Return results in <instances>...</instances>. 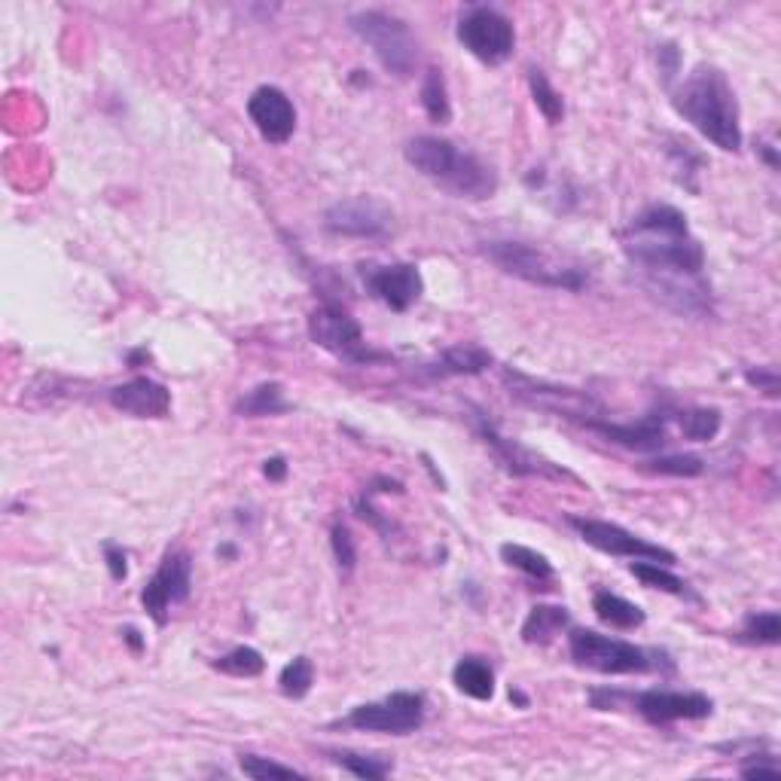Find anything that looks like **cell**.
<instances>
[{
	"instance_id": "7c38bea8",
	"label": "cell",
	"mask_w": 781,
	"mask_h": 781,
	"mask_svg": "<svg viewBox=\"0 0 781 781\" xmlns=\"http://www.w3.org/2000/svg\"><path fill=\"white\" fill-rule=\"evenodd\" d=\"M190 589H193V562L184 550H171L166 552L162 565L156 568V574L144 586L141 605L154 617L156 626H166L169 611L190 598Z\"/></svg>"
},
{
	"instance_id": "8fae6325",
	"label": "cell",
	"mask_w": 781,
	"mask_h": 781,
	"mask_svg": "<svg viewBox=\"0 0 781 781\" xmlns=\"http://www.w3.org/2000/svg\"><path fill=\"white\" fill-rule=\"evenodd\" d=\"M568 525H571L589 547L608 552V556L674 565L672 550H666V547H659V544H650V540H644V537L632 535L623 525H613V522L605 520H589V516H568Z\"/></svg>"
},
{
	"instance_id": "ba28073f",
	"label": "cell",
	"mask_w": 781,
	"mask_h": 781,
	"mask_svg": "<svg viewBox=\"0 0 781 781\" xmlns=\"http://www.w3.org/2000/svg\"><path fill=\"white\" fill-rule=\"evenodd\" d=\"M308 337L312 342L324 349V352L337 354L349 364H373V361H382L385 354L373 352L364 339L361 324L354 321L352 315L337 303H324L312 312L308 318Z\"/></svg>"
},
{
	"instance_id": "ab89813d",
	"label": "cell",
	"mask_w": 781,
	"mask_h": 781,
	"mask_svg": "<svg viewBox=\"0 0 781 781\" xmlns=\"http://www.w3.org/2000/svg\"><path fill=\"white\" fill-rule=\"evenodd\" d=\"M745 379H748V385H754L757 391H764L766 398H779L781 379H779V373H776L772 367L748 369V373H745Z\"/></svg>"
},
{
	"instance_id": "e575fe53",
	"label": "cell",
	"mask_w": 781,
	"mask_h": 781,
	"mask_svg": "<svg viewBox=\"0 0 781 781\" xmlns=\"http://www.w3.org/2000/svg\"><path fill=\"white\" fill-rule=\"evenodd\" d=\"M644 471L662 476H699L705 471V461L699 455H659L647 461Z\"/></svg>"
},
{
	"instance_id": "1f68e13d",
	"label": "cell",
	"mask_w": 781,
	"mask_h": 781,
	"mask_svg": "<svg viewBox=\"0 0 781 781\" xmlns=\"http://www.w3.org/2000/svg\"><path fill=\"white\" fill-rule=\"evenodd\" d=\"M215 669L223 674H232V678H257L266 669V659L254 647H235L230 654L215 659Z\"/></svg>"
},
{
	"instance_id": "2e32d148",
	"label": "cell",
	"mask_w": 781,
	"mask_h": 781,
	"mask_svg": "<svg viewBox=\"0 0 781 781\" xmlns=\"http://www.w3.org/2000/svg\"><path fill=\"white\" fill-rule=\"evenodd\" d=\"M476 434L483 437V443L489 446L491 452H495V459L501 461L513 476H547V479H571V483L577 479L574 474H568L565 467L552 464V461L537 455L532 449H525V446H520L516 440L501 437L498 428H495L491 422H486L483 415L476 418Z\"/></svg>"
},
{
	"instance_id": "603a6c76",
	"label": "cell",
	"mask_w": 781,
	"mask_h": 781,
	"mask_svg": "<svg viewBox=\"0 0 781 781\" xmlns=\"http://www.w3.org/2000/svg\"><path fill=\"white\" fill-rule=\"evenodd\" d=\"M571 623V613L562 605H535L525 623H522V642L525 644H547L552 642L562 629Z\"/></svg>"
},
{
	"instance_id": "f1b7e54d",
	"label": "cell",
	"mask_w": 781,
	"mask_h": 781,
	"mask_svg": "<svg viewBox=\"0 0 781 781\" xmlns=\"http://www.w3.org/2000/svg\"><path fill=\"white\" fill-rule=\"evenodd\" d=\"M678 418V428L681 434L693 440V443H708L715 440L720 430V413L718 410H684V413H674Z\"/></svg>"
},
{
	"instance_id": "5b68a950",
	"label": "cell",
	"mask_w": 781,
	"mask_h": 781,
	"mask_svg": "<svg viewBox=\"0 0 781 781\" xmlns=\"http://www.w3.org/2000/svg\"><path fill=\"white\" fill-rule=\"evenodd\" d=\"M568 650L571 659L581 669H593L601 674H644L657 669H672V662L659 650H647L638 644L611 638L593 629H574L568 635Z\"/></svg>"
},
{
	"instance_id": "7bdbcfd3",
	"label": "cell",
	"mask_w": 781,
	"mask_h": 781,
	"mask_svg": "<svg viewBox=\"0 0 781 781\" xmlns=\"http://www.w3.org/2000/svg\"><path fill=\"white\" fill-rule=\"evenodd\" d=\"M123 635H125V642H129V647H132V650H144V638H141L138 629L129 626V629H125V632H123Z\"/></svg>"
},
{
	"instance_id": "d6986e66",
	"label": "cell",
	"mask_w": 781,
	"mask_h": 781,
	"mask_svg": "<svg viewBox=\"0 0 781 781\" xmlns=\"http://www.w3.org/2000/svg\"><path fill=\"white\" fill-rule=\"evenodd\" d=\"M110 403L120 413L135 415V418H166L171 410V391L147 376H138L110 388Z\"/></svg>"
},
{
	"instance_id": "44dd1931",
	"label": "cell",
	"mask_w": 781,
	"mask_h": 781,
	"mask_svg": "<svg viewBox=\"0 0 781 781\" xmlns=\"http://www.w3.org/2000/svg\"><path fill=\"white\" fill-rule=\"evenodd\" d=\"M491 364H495V357L486 349H479V345H455V349H446L428 369L434 376H479Z\"/></svg>"
},
{
	"instance_id": "cb8c5ba5",
	"label": "cell",
	"mask_w": 781,
	"mask_h": 781,
	"mask_svg": "<svg viewBox=\"0 0 781 781\" xmlns=\"http://www.w3.org/2000/svg\"><path fill=\"white\" fill-rule=\"evenodd\" d=\"M593 611L601 623L613 629H638L644 623V611L638 605H632L629 598L608 593V589H598L593 596Z\"/></svg>"
},
{
	"instance_id": "4316f807",
	"label": "cell",
	"mask_w": 781,
	"mask_h": 781,
	"mask_svg": "<svg viewBox=\"0 0 781 781\" xmlns=\"http://www.w3.org/2000/svg\"><path fill=\"white\" fill-rule=\"evenodd\" d=\"M501 559H504L510 568H516V571H522V574H528V577H535V581L540 583L556 577L550 559H547L544 552L528 550V547H520V544H504V547H501Z\"/></svg>"
},
{
	"instance_id": "7a4b0ae2",
	"label": "cell",
	"mask_w": 781,
	"mask_h": 781,
	"mask_svg": "<svg viewBox=\"0 0 781 781\" xmlns=\"http://www.w3.org/2000/svg\"><path fill=\"white\" fill-rule=\"evenodd\" d=\"M674 110L715 147L735 154L742 150L739 101L727 74L715 64H699L672 93Z\"/></svg>"
},
{
	"instance_id": "83f0119b",
	"label": "cell",
	"mask_w": 781,
	"mask_h": 781,
	"mask_svg": "<svg viewBox=\"0 0 781 781\" xmlns=\"http://www.w3.org/2000/svg\"><path fill=\"white\" fill-rule=\"evenodd\" d=\"M629 571L644 583V586H650V589H662V593H669V596H678V598H690V589L687 583L681 581L678 574L669 571V565H659V562H642V559H635Z\"/></svg>"
},
{
	"instance_id": "6da1fadb",
	"label": "cell",
	"mask_w": 781,
	"mask_h": 781,
	"mask_svg": "<svg viewBox=\"0 0 781 781\" xmlns=\"http://www.w3.org/2000/svg\"><path fill=\"white\" fill-rule=\"evenodd\" d=\"M623 251L644 276H703V242L672 205H647L623 232Z\"/></svg>"
},
{
	"instance_id": "7402d4cb",
	"label": "cell",
	"mask_w": 781,
	"mask_h": 781,
	"mask_svg": "<svg viewBox=\"0 0 781 781\" xmlns=\"http://www.w3.org/2000/svg\"><path fill=\"white\" fill-rule=\"evenodd\" d=\"M452 681H455V687L464 696H471L476 703H489L491 696H495V672H491V666L486 659L464 657L452 669Z\"/></svg>"
},
{
	"instance_id": "4fadbf2b",
	"label": "cell",
	"mask_w": 781,
	"mask_h": 781,
	"mask_svg": "<svg viewBox=\"0 0 781 781\" xmlns=\"http://www.w3.org/2000/svg\"><path fill=\"white\" fill-rule=\"evenodd\" d=\"M324 230L345 239H382L394 230V211L376 196L339 199L324 215Z\"/></svg>"
},
{
	"instance_id": "3957f363",
	"label": "cell",
	"mask_w": 781,
	"mask_h": 781,
	"mask_svg": "<svg viewBox=\"0 0 781 781\" xmlns=\"http://www.w3.org/2000/svg\"><path fill=\"white\" fill-rule=\"evenodd\" d=\"M406 162L455 199H491L498 193V174L479 156L461 150L452 141L418 135L406 144Z\"/></svg>"
},
{
	"instance_id": "60d3db41",
	"label": "cell",
	"mask_w": 781,
	"mask_h": 781,
	"mask_svg": "<svg viewBox=\"0 0 781 781\" xmlns=\"http://www.w3.org/2000/svg\"><path fill=\"white\" fill-rule=\"evenodd\" d=\"M105 559H108L110 577H113V581H125V577H129V559H125V552L120 550L117 544H108V547H105Z\"/></svg>"
},
{
	"instance_id": "e0dca14e",
	"label": "cell",
	"mask_w": 781,
	"mask_h": 781,
	"mask_svg": "<svg viewBox=\"0 0 781 781\" xmlns=\"http://www.w3.org/2000/svg\"><path fill=\"white\" fill-rule=\"evenodd\" d=\"M247 117L257 125L263 138L269 144H284L291 141L296 129V110L288 95L278 86H260L257 93L247 98Z\"/></svg>"
},
{
	"instance_id": "ac0fdd59",
	"label": "cell",
	"mask_w": 781,
	"mask_h": 781,
	"mask_svg": "<svg viewBox=\"0 0 781 781\" xmlns=\"http://www.w3.org/2000/svg\"><path fill=\"white\" fill-rule=\"evenodd\" d=\"M642 284L678 315H705L711 308V291L703 276H644Z\"/></svg>"
},
{
	"instance_id": "74e56055",
	"label": "cell",
	"mask_w": 781,
	"mask_h": 781,
	"mask_svg": "<svg viewBox=\"0 0 781 781\" xmlns=\"http://www.w3.org/2000/svg\"><path fill=\"white\" fill-rule=\"evenodd\" d=\"M739 772L745 779H776L781 776V766L772 754H751L748 760L739 766Z\"/></svg>"
},
{
	"instance_id": "277c9868",
	"label": "cell",
	"mask_w": 781,
	"mask_h": 781,
	"mask_svg": "<svg viewBox=\"0 0 781 781\" xmlns=\"http://www.w3.org/2000/svg\"><path fill=\"white\" fill-rule=\"evenodd\" d=\"M479 254L495 263L501 272L522 278L535 288H550V291H583L589 284V276L581 263L562 260L544 247L516 242V239H486L479 242Z\"/></svg>"
},
{
	"instance_id": "484cf974",
	"label": "cell",
	"mask_w": 781,
	"mask_h": 781,
	"mask_svg": "<svg viewBox=\"0 0 781 781\" xmlns=\"http://www.w3.org/2000/svg\"><path fill=\"white\" fill-rule=\"evenodd\" d=\"M422 108L430 117V123L446 125L452 120V101H449V89H446L443 71L428 68L425 83H422Z\"/></svg>"
},
{
	"instance_id": "30bf717a",
	"label": "cell",
	"mask_w": 781,
	"mask_h": 781,
	"mask_svg": "<svg viewBox=\"0 0 781 781\" xmlns=\"http://www.w3.org/2000/svg\"><path fill=\"white\" fill-rule=\"evenodd\" d=\"M425 708L428 705H425L422 693L398 690V693L385 696L379 703L357 705L352 715L345 718V727L364 730V733L406 735L415 733L425 723Z\"/></svg>"
},
{
	"instance_id": "b9f144b4",
	"label": "cell",
	"mask_w": 781,
	"mask_h": 781,
	"mask_svg": "<svg viewBox=\"0 0 781 781\" xmlns=\"http://www.w3.org/2000/svg\"><path fill=\"white\" fill-rule=\"evenodd\" d=\"M263 474L269 476V479H276V483H281V479L288 476V461L281 459V455H276V459H269L266 464H263Z\"/></svg>"
},
{
	"instance_id": "8992f818",
	"label": "cell",
	"mask_w": 781,
	"mask_h": 781,
	"mask_svg": "<svg viewBox=\"0 0 781 781\" xmlns=\"http://www.w3.org/2000/svg\"><path fill=\"white\" fill-rule=\"evenodd\" d=\"M349 25L376 52L385 71H391L398 77L413 74L418 64V40L403 19L391 16L385 10H364V13H354Z\"/></svg>"
},
{
	"instance_id": "f35d334b",
	"label": "cell",
	"mask_w": 781,
	"mask_h": 781,
	"mask_svg": "<svg viewBox=\"0 0 781 781\" xmlns=\"http://www.w3.org/2000/svg\"><path fill=\"white\" fill-rule=\"evenodd\" d=\"M354 507H357V516H361L364 522H369V525H373V528H376L379 535H385V537L394 535V525L385 520L382 510H376V504H373V498H369L367 491H364V495L357 498V504H354Z\"/></svg>"
},
{
	"instance_id": "4dcf8cb0",
	"label": "cell",
	"mask_w": 781,
	"mask_h": 781,
	"mask_svg": "<svg viewBox=\"0 0 781 781\" xmlns=\"http://www.w3.org/2000/svg\"><path fill=\"white\" fill-rule=\"evenodd\" d=\"M315 684V666H312V659L308 657H296L291 659L281 674H278V687L281 693L288 696V699H303L308 690Z\"/></svg>"
},
{
	"instance_id": "9a60e30c",
	"label": "cell",
	"mask_w": 781,
	"mask_h": 781,
	"mask_svg": "<svg viewBox=\"0 0 781 781\" xmlns=\"http://www.w3.org/2000/svg\"><path fill=\"white\" fill-rule=\"evenodd\" d=\"M626 703L654 727H669L678 720H703L711 715L715 703L703 693H681V690H644L629 696Z\"/></svg>"
},
{
	"instance_id": "5bb4252c",
	"label": "cell",
	"mask_w": 781,
	"mask_h": 781,
	"mask_svg": "<svg viewBox=\"0 0 781 781\" xmlns=\"http://www.w3.org/2000/svg\"><path fill=\"white\" fill-rule=\"evenodd\" d=\"M361 281L373 300H379L394 312H406L418 303V296L425 291L422 272L413 263H364L361 269Z\"/></svg>"
},
{
	"instance_id": "8d00e7d4",
	"label": "cell",
	"mask_w": 781,
	"mask_h": 781,
	"mask_svg": "<svg viewBox=\"0 0 781 781\" xmlns=\"http://www.w3.org/2000/svg\"><path fill=\"white\" fill-rule=\"evenodd\" d=\"M330 547H333V556H337V565L349 574V571H354V562H357V550H354V537L352 532L342 525V522H337L333 525V532H330Z\"/></svg>"
},
{
	"instance_id": "d6a6232c",
	"label": "cell",
	"mask_w": 781,
	"mask_h": 781,
	"mask_svg": "<svg viewBox=\"0 0 781 781\" xmlns=\"http://www.w3.org/2000/svg\"><path fill=\"white\" fill-rule=\"evenodd\" d=\"M739 642L748 644H779L781 642V617L776 611L764 613H748L745 617V626L739 632Z\"/></svg>"
},
{
	"instance_id": "f546056e",
	"label": "cell",
	"mask_w": 781,
	"mask_h": 781,
	"mask_svg": "<svg viewBox=\"0 0 781 781\" xmlns=\"http://www.w3.org/2000/svg\"><path fill=\"white\" fill-rule=\"evenodd\" d=\"M528 86H532L537 110L547 117V123L552 125L562 123V117H565V101H562V95L552 89V83L547 80V74L537 71V68H532V71H528Z\"/></svg>"
},
{
	"instance_id": "d4e9b609",
	"label": "cell",
	"mask_w": 781,
	"mask_h": 781,
	"mask_svg": "<svg viewBox=\"0 0 781 781\" xmlns=\"http://www.w3.org/2000/svg\"><path fill=\"white\" fill-rule=\"evenodd\" d=\"M235 413L242 418H266V415L288 413V400H284V388L278 382H263L251 388L245 398L239 400Z\"/></svg>"
},
{
	"instance_id": "d590c367",
	"label": "cell",
	"mask_w": 781,
	"mask_h": 781,
	"mask_svg": "<svg viewBox=\"0 0 781 781\" xmlns=\"http://www.w3.org/2000/svg\"><path fill=\"white\" fill-rule=\"evenodd\" d=\"M242 772L247 779H296L300 772L293 766H281L276 760H266V757H254V754H242Z\"/></svg>"
},
{
	"instance_id": "ffe728a7",
	"label": "cell",
	"mask_w": 781,
	"mask_h": 781,
	"mask_svg": "<svg viewBox=\"0 0 781 781\" xmlns=\"http://www.w3.org/2000/svg\"><path fill=\"white\" fill-rule=\"evenodd\" d=\"M586 428L598 430L605 440L635 449V452H657L659 446L666 443V437H669V415L650 413L644 415L642 422H626V425H611V422L601 418V422H593Z\"/></svg>"
},
{
	"instance_id": "9c48e42d",
	"label": "cell",
	"mask_w": 781,
	"mask_h": 781,
	"mask_svg": "<svg viewBox=\"0 0 781 781\" xmlns=\"http://www.w3.org/2000/svg\"><path fill=\"white\" fill-rule=\"evenodd\" d=\"M459 40L474 59L486 64H504L516 47L513 22L495 7H467L459 19Z\"/></svg>"
},
{
	"instance_id": "52a82bcc",
	"label": "cell",
	"mask_w": 781,
	"mask_h": 781,
	"mask_svg": "<svg viewBox=\"0 0 781 781\" xmlns=\"http://www.w3.org/2000/svg\"><path fill=\"white\" fill-rule=\"evenodd\" d=\"M504 382L510 388V398H516L520 403L540 410V413L562 415V418L581 422V425L601 422V415H605V406L596 398H589L586 391H577V388L537 382V379L516 373V369H504Z\"/></svg>"
},
{
	"instance_id": "836d02e7",
	"label": "cell",
	"mask_w": 781,
	"mask_h": 781,
	"mask_svg": "<svg viewBox=\"0 0 781 781\" xmlns=\"http://www.w3.org/2000/svg\"><path fill=\"white\" fill-rule=\"evenodd\" d=\"M333 760H337L342 769H349L352 776H357V779L379 781L391 772V764H388V760L367 757V754H352V751H339V754H333Z\"/></svg>"
}]
</instances>
